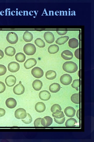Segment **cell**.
I'll use <instances>...</instances> for the list:
<instances>
[{
    "mask_svg": "<svg viewBox=\"0 0 94 142\" xmlns=\"http://www.w3.org/2000/svg\"><path fill=\"white\" fill-rule=\"evenodd\" d=\"M62 68L64 70L69 73H74L78 69L77 65L72 61H68L65 62L63 65Z\"/></svg>",
    "mask_w": 94,
    "mask_h": 142,
    "instance_id": "obj_1",
    "label": "cell"
},
{
    "mask_svg": "<svg viewBox=\"0 0 94 142\" xmlns=\"http://www.w3.org/2000/svg\"><path fill=\"white\" fill-rule=\"evenodd\" d=\"M24 52L28 55H32L34 54L36 51V48L33 44L28 43L26 44L23 48Z\"/></svg>",
    "mask_w": 94,
    "mask_h": 142,
    "instance_id": "obj_2",
    "label": "cell"
},
{
    "mask_svg": "<svg viewBox=\"0 0 94 142\" xmlns=\"http://www.w3.org/2000/svg\"><path fill=\"white\" fill-rule=\"evenodd\" d=\"M6 39L8 42L11 44H15L18 39L17 35L15 32H10L7 35Z\"/></svg>",
    "mask_w": 94,
    "mask_h": 142,
    "instance_id": "obj_3",
    "label": "cell"
},
{
    "mask_svg": "<svg viewBox=\"0 0 94 142\" xmlns=\"http://www.w3.org/2000/svg\"><path fill=\"white\" fill-rule=\"evenodd\" d=\"M71 76L68 74H64L62 75L60 78V81L61 83L65 85L70 84L72 81Z\"/></svg>",
    "mask_w": 94,
    "mask_h": 142,
    "instance_id": "obj_4",
    "label": "cell"
},
{
    "mask_svg": "<svg viewBox=\"0 0 94 142\" xmlns=\"http://www.w3.org/2000/svg\"><path fill=\"white\" fill-rule=\"evenodd\" d=\"M31 73L34 77L38 78L42 77L44 74L43 70L38 67H36L33 68L32 70Z\"/></svg>",
    "mask_w": 94,
    "mask_h": 142,
    "instance_id": "obj_5",
    "label": "cell"
},
{
    "mask_svg": "<svg viewBox=\"0 0 94 142\" xmlns=\"http://www.w3.org/2000/svg\"><path fill=\"white\" fill-rule=\"evenodd\" d=\"M13 91L14 93L16 95H20L23 94L25 91V88L21 81L14 87Z\"/></svg>",
    "mask_w": 94,
    "mask_h": 142,
    "instance_id": "obj_6",
    "label": "cell"
},
{
    "mask_svg": "<svg viewBox=\"0 0 94 142\" xmlns=\"http://www.w3.org/2000/svg\"><path fill=\"white\" fill-rule=\"evenodd\" d=\"M15 117L17 119H23L26 117L27 113L25 109L19 108L15 111Z\"/></svg>",
    "mask_w": 94,
    "mask_h": 142,
    "instance_id": "obj_7",
    "label": "cell"
},
{
    "mask_svg": "<svg viewBox=\"0 0 94 142\" xmlns=\"http://www.w3.org/2000/svg\"><path fill=\"white\" fill-rule=\"evenodd\" d=\"M8 70L11 72H15L20 69L19 64L15 62H12L9 63L8 66Z\"/></svg>",
    "mask_w": 94,
    "mask_h": 142,
    "instance_id": "obj_8",
    "label": "cell"
},
{
    "mask_svg": "<svg viewBox=\"0 0 94 142\" xmlns=\"http://www.w3.org/2000/svg\"><path fill=\"white\" fill-rule=\"evenodd\" d=\"M44 37L45 40L48 43H51L54 41V36L51 32L47 31L45 32L44 34Z\"/></svg>",
    "mask_w": 94,
    "mask_h": 142,
    "instance_id": "obj_9",
    "label": "cell"
},
{
    "mask_svg": "<svg viewBox=\"0 0 94 142\" xmlns=\"http://www.w3.org/2000/svg\"><path fill=\"white\" fill-rule=\"evenodd\" d=\"M37 63L36 59L34 58H30L27 59L24 64L25 68L30 69L36 65Z\"/></svg>",
    "mask_w": 94,
    "mask_h": 142,
    "instance_id": "obj_10",
    "label": "cell"
},
{
    "mask_svg": "<svg viewBox=\"0 0 94 142\" xmlns=\"http://www.w3.org/2000/svg\"><path fill=\"white\" fill-rule=\"evenodd\" d=\"M16 82L15 77L13 75H10L7 76L6 78L5 82L7 86L12 87L14 86Z\"/></svg>",
    "mask_w": 94,
    "mask_h": 142,
    "instance_id": "obj_11",
    "label": "cell"
},
{
    "mask_svg": "<svg viewBox=\"0 0 94 142\" xmlns=\"http://www.w3.org/2000/svg\"><path fill=\"white\" fill-rule=\"evenodd\" d=\"M52 119L50 116H46L42 118L41 123L44 127H48L51 125L52 123Z\"/></svg>",
    "mask_w": 94,
    "mask_h": 142,
    "instance_id": "obj_12",
    "label": "cell"
},
{
    "mask_svg": "<svg viewBox=\"0 0 94 142\" xmlns=\"http://www.w3.org/2000/svg\"><path fill=\"white\" fill-rule=\"evenodd\" d=\"M40 98L44 101H47L49 100L51 97V94L49 92L46 90L40 91L39 93Z\"/></svg>",
    "mask_w": 94,
    "mask_h": 142,
    "instance_id": "obj_13",
    "label": "cell"
},
{
    "mask_svg": "<svg viewBox=\"0 0 94 142\" xmlns=\"http://www.w3.org/2000/svg\"><path fill=\"white\" fill-rule=\"evenodd\" d=\"M61 56L64 59L70 60L72 59L73 55L70 51L69 50H65L63 51L61 53Z\"/></svg>",
    "mask_w": 94,
    "mask_h": 142,
    "instance_id": "obj_14",
    "label": "cell"
},
{
    "mask_svg": "<svg viewBox=\"0 0 94 142\" xmlns=\"http://www.w3.org/2000/svg\"><path fill=\"white\" fill-rule=\"evenodd\" d=\"M64 111L66 116L69 117L74 116L75 113V110L73 107L71 106L66 107Z\"/></svg>",
    "mask_w": 94,
    "mask_h": 142,
    "instance_id": "obj_15",
    "label": "cell"
},
{
    "mask_svg": "<svg viewBox=\"0 0 94 142\" xmlns=\"http://www.w3.org/2000/svg\"><path fill=\"white\" fill-rule=\"evenodd\" d=\"M5 104L8 108L12 109L15 108L17 105V102L14 98H10L7 99L5 101Z\"/></svg>",
    "mask_w": 94,
    "mask_h": 142,
    "instance_id": "obj_16",
    "label": "cell"
},
{
    "mask_svg": "<svg viewBox=\"0 0 94 142\" xmlns=\"http://www.w3.org/2000/svg\"><path fill=\"white\" fill-rule=\"evenodd\" d=\"M35 108L37 112L41 113L45 111L46 109V106L43 103L38 102L36 104Z\"/></svg>",
    "mask_w": 94,
    "mask_h": 142,
    "instance_id": "obj_17",
    "label": "cell"
},
{
    "mask_svg": "<svg viewBox=\"0 0 94 142\" xmlns=\"http://www.w3.org/2000/svg\"><path fill=\"white\" fill-rule=\"evenodd\" d=\"M68 44L69 47L72 48H75L78 47L79 42L77 39L73 38L69 39Z\"/></svg>",
    "mask_w": 94,
    "mask_h": 142,
    "instance_id": "obj_18",
    "label": "cell"
},
{
    "mask_svg": "<svg viewBox=\"0 0 94 142\" xmlns=\"http://www.w3.org/2000/svg\"><path fill=\"white\" fill-rule=\"evenodd\" d=\"M60 85L57 83H54L51 84L49 87V90L50 92L56 93L58 92L60 89Z\"/></svg>",
    "mask_w": 94,
    "mask_h": 142,
    "instance_id": "obj_19",
    "label": "cell"
},
{
    "mask_svg": "<svg viewBox=\"0 0 94 142\" xmlns=\"http://www.w3.org/2000/svg\"><path fill=\"white\" fill-rule=\"evenodd\" d=\"M43 86L42 82L39 80L36 79L33 82L32 86L34 89L37 91L40 90Z\"/></svg>",
    "mask_w": 94,
    "mask_h": 142,
    "instance_id": "obj_20",
    "label": "cell"
},
{
    "mask_svg": "<svg viewBox=\"0 0 94 142\" xmlns=\"http://www.w3.org/2000/svg\"><path fill=\"white\" fill-rule=\"evenodd\" d=\"M5 54L8 56H13L15 54L16 50L14 47L9 46L5 48Z\"/></svg>",
    "mask_w": 94,
    "mask_h": 142,
    "instance_id": "obj_21",
    "label": "cell"
},
{
    "mask_svg": "<svg viewBox=\"0 0 94 142\" xmlns=\"http://www.w3.org/2000/svg\"><path fill=\"white\" fill-rule=\"evenodd\" d=\"M23 37L24 40L26 42H31L33 38V36L32 34L30 32L27 31L25 32Z\"/></svg>",
    "mask_w": 94,
    "mask_h": 142,
    "instance_id": "obj_22",
    "label": "cell"
},
{
    "mask_svg": "<svg viewBox=\"0 0 94 142\" xmlns=\"http://www.w3.org/2000/svg\"><path fill=\"white\" fill-rule=\"evenodd\" d=\"M56 72L52 70H49L46 72L45 73L46 78L49 80H52L56 77Z\"/></svg>",
    "mask_w": 94,
    "mask_h": 142,
    "instance_id": "obj_23",
    "label": "cell"
},
{
    "mask_svg": "<svg viewBox=\"0 0 94 142\" xmlns=\"http://www.w3.org/2000/svg\"><path fill=\"white\" fill-rule=\"evenodd\" d=\"M59 47L57 45L54 44L50 45L48 48V52L50 54H55L58 52Z\"/></svg>",
    "mask_w": 94,
    "mask_h": 142,
    "instance_id": "obj_24",
    "label": "cell"
},
{
    "mask_svg": "<svg viewBox=\"0 0 94 142\" xmlns=\"http://www.w3.org/2000/svg\"><path fill=\"white\" fill-rule=\"evenodd\" d=\"M77 123L76 120L74 118H71L68 119L65 123L66 127H74Z\"/></svg>",
    "mask_w": 94,
    "mask_h": 142,
    "instance_id": "obj_25",
    "label": "cell"
},
{
    "mask_svg": "<svg viewBox=\"0 0 94 142\" xmlns=\"http://www.w3.org/2000/svg\"><path fill=\"white\" fill-rule=\"evenodd\" d=\"M69 37L67 36L61 37L58 38L56 40V43L59 45L65 43L69 39Z\"/></svg>",
    "mask_w": 94,
    "mask_h": 142,
    "instance_id": "obj_26",
    "label": "cell"
},
{
    "mask_svg": "<svg viewBox=\"0 0 94 142\" xmlns=\"http://www.w3.org/2000/svg\"><path fill=\"white\" fill-rule=\"evenodd\" d=\"M72 102L75 104H79L80 102V95L79 93H75L73 94L71 97Z\"/></svg>",
    "mask_w": 94,
    "mask_h": 142,
    "instance_id": "obj_27",
    "label": "cell"
},
{
    "mask_svg": "<svg viewBox=\"0 0 94 142\" xmlns=\"http://www.w3.org/2000/svg\"><path fill=\"white\" fill-rule=\"evenodd\" d=\"M16 60L19 62H24L26 59V56L23 53L19 52L17 53L15 55Z\"/></svg>",
    "mask_w": 94,
    "mask_h": 142,
    "instance_id": "obj_28",
    "label": "cell"
},
{
    "mask_svg": "<svg viewBox=\"0 0 94 142\" xmlns=\"http://www.w3.org/2000/svg\"><path fill=\"white\" fill-rule=\"evenodd\" d=\"M52 116L57 119H60L64 117V115L63 112L61 111L57 110L55 112L53 113Z\"/></svg>",
    "mask_w": 94,
    "mask_h": 142,
    "instance_id": "obj_29",
    "label": "cell"
},
{
    "mask_svg": "<svg viewBox=\"0 0 94 142\" xmlns=\"http://www.w3.org/2000/svg\"><path fill=\"white\" fill-rule=\"evenodd\" d=\"M35 44L40 48H43L45 46V43L43 40L40 38H37L34 41Z\"/></svg>",
    "mask_w": 94,
    "mask_h": 142,
    "instance_id": "obj_30",
    "label": "cell"
},
{
    "mask_svg": "<svg viewBox=\"0 0 94 142\" xmlns=\"http://www.w3.org/2000/svg\"><path fill=\"white\" fill-rule=\"evenodd\" d=\"M22 121L25 124H29L32 121V118L31 115L28 113H27L26 117L22 119Z\"/></svg>",
    "mask_w": 94,
    "mask_h": 142,
    "instance_id": "obj_31",
    "label": "cell"
},
{
    "mask_svg": "<svg viewBox=\"0 0 94 142\" xmlns=\"http://www.w3.org/2000/svg\"><path fill=\"white\" fill-rule=\"evenodd\" d=\"M80 85V80L79 79H75L73 81L72 84V86L75 88L77 91L78 90V87Z\"/></svg>",
    "mask_w": 94,
    "mask_h": 142,
    "instance_id": "obj_32",
    "label": "cell"
},
{
    "mask_svg": "<svg viewBox=\"0 0 94 142\" xmlns=\"http://www.w3.org/2000/svg\"><path fill=\"white\" fill-rule=\"evenodd\" d=\"M57 110H59L60 111L61 110V106L57 104L53 105L51 108V110L52 113L55 112Z\"/></svg>",
    "mask_w": 94,
    "mask_h": 142,
    "instance_id": "obj_33",
    "label": "cell"
},
{
    "mask_svg": "<svg viewBox=\"0 0 94 142\" xmlns=\"http://www.w3.org/2000/svg\"><path fill=\"white\" fill-rule=\"evenodd\" d=\"M7 72V68L4 65L0 64V76L4 75Z\"/></svg>",
    "mask_w": 94,
    "mask_h": 142,
    "instance_id": "obj_34",
    "label": "cell"
},
{
    "mask_svg": "<svg viewBox=\"0 0 94 142\" xmlns=\"http://www.w3.org/2000/svg\"><path fill=\"white\" fill-rule=\"evenodd\" d=\"M41 118H38L36 119L34 122V125L35 127L42 126L41 123Z\"/></svg>",
    "mask_w": 94,
    "mask_h": 142,
    "instance_id": "obj_35",
    "label": "cell"
},
{
    "mask_svg": "<svg viewBox=\"0 0 94 142\" xmlns=\"http://www.w3.org/2000/svg\"><path fill=\"white\" fill-rule=\"evenodd\" d=\"M55 121L57 123L59 124H62L65 121V118L63 117L60 119H57L54 117Z\"/></svg>",
    "mask_w": 94,
    "mask_h": 142,
    "instance_id": "obj_36",
    "label": "cell"
},
{
    "mask_svg": "<svg viewBox=\"0 0 94 142\" xmlns=\"http://www.w3.org/2000/svg\"><path fill=\"white\" fill-rule=\"evenodd\" d=\"M80 48H78L76 49L74 53L75 57L79 59H80Z\"/></svg>",
    "mask_w": 94,
    "mask_h": 142,
    "instance_id": "obj_37",
    "label": "cell"
},
{
    "mask_svg": "<svg viewBox=\"0 0 94 142\" xmlns=\"http://www.w3.org/2000/svg\"><path fill=\"white\" fill-rule=\"evenodd\" d=\"M5 86L3 82L0 81V93L3 92L5 90Z\"/></svg>",
    "mask_w": 94,
    "mask_h": 142,
    "instance_id": "obj_38",
    "label": "cell"
},
{
    "mask_svg": "<svg viewBox=\"0 0 94 142\" xmlns=\"http://www.w3.org/2000/svg\"><path fill=\"white\" fill-rule=\"evenodd\" d=\"M57 33L60 35H63L66 34L67 32V31H57Z\"/></svg>",
    "mask_w": 94,
    "mask_h": 142,
    "instance_id": "obj_39",
    "label": "cell"
},
{
    "mask_svg": "<svg viewBox=\"0 0 94 142\" xmlns=\"http://www.w3.org/2000/svg\"><path fill=\"white\" fill-rule=\"evenodd\" d=\"M5 113V110L4 109L0 108V117L4 116Z\"/></svg>",
    "mask_w": 94,
    "mask_h": 142,
    "instance_id": "obj_40",
    "label": "cell"
},
{
    "mask_svg": "<svg viewBox=\"0 0 94 142\" xmlns=\"http://www.w3.org/2000/svg\"><path fill=\"white\" fill-rule=\"evenodd\" d=\"M4 56V53L0 49V59L2 58Z\"/></svg>",
    "mask_w": 94,
    "mask_h": 142,
    "instance_id": "obj_41",
    "label": "cell"
}]
</instances>
